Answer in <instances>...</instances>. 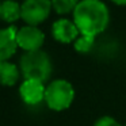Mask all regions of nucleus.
<instances>
[{"mask_svg": "<svg viewBox=\"0 0 126 126\" xmlns=\"http://www.w3.org/2000/svg\"><path fill=\"white\" fill-rule=\"evenodd\" d=\"M75 99V88L68 80L56 79L46 85L45 103L53 111H64L69 109Z\"/></svg>", "mask_w": 126, "mask_h": 126, "instance_id": "obj_3", "label": "nucleus"}, {"mask_svg": "<svg viewBox=\"0 0 126 126\" xmlns=\"http://www.w3.org/2000/svg\"><path fill=\"white\" fill-rule=\"evenodd\" d=\"M22 19L29 26H38L47 19L52 11V0H25L22 4Z\"/></svg>", "mask_w": 126, "mask_h": 126, "instance_id": "obj_4", "label": "nucleus"}, {"mask_svg": "<svg viewBox=\"0 0 126 126\" xmlns=\"http://www.w3.org/2000/svg\"><path fill=\"white\" fill-rule=\"evenodd\" d=\"M19 68L25 80H38L42 83H46L50 79L53 71L52 60L44 50L26 52L20 57Z\"/></svg>", "mask_w": 126, "mask_h": 126, "instance_id": "obj_2", "label": "nucleus"}, {"mask_svg": "<svg viewBox=\"0 0 126 126\" xmlns=\"http://www.w3.org/2000/svg\"><path fill=\"white\" fill-rule=\"evenodd\" d=\"M19 80V68L10 61L0 63V84L12 87Z\"/></svg>", "mask_w": 126, "mask_h": 126, "instance_id": "obj_10", "label": "nucleus"}, {"mask_svg": "<svg viewBox=\"0 0 126 126\" xmlns=\"http://www.w3.org/2000/svg\"><path fill=\"white\" fill-rule=\"evenodd\" d=\"M45 42V34L37 26H23L18 29L16 33V44L18 47L23 49L25 52H35L41 50Z\"/></svg>", "mask_w": 126, "mask_h": 126, "instance_id": "obj_5", "label": "nucleus"}, {"mask_svg": "<svg viewBox=\"0 0 126 126\" xmlns=\"http://www.w3.org/2000/svg\"><path fill=\"white\" fill-rule=\"evenodd\" d=\"M111 1L117 6H126V0H111Z\"/></svg>", "mask_w": 126, "mask_h": 126, "instance_id": "obj_14", "label": "nucleus"}, {"mask_svg": "<svg viewBox=\"0 0 126 126\" xmlns=\"http://www.w3.org/2000/svg\"><path fill=\"white\" fill-rule=\"evenodd\" d=\"M94 44H95V38H91V37H85V35H80L79 38L75 41L73 46L75 50L79 53H87L92 49Z\"/></svg>", "mask_w": 126, "mask_h": 126, "instance_id": "obj_12", "label": "nucleus"}, {"mask_svg": "<svg viewBox=\"0 0 126 126\" xmlns=\"http://www.w3.org/2000/svg\"><path fill=\"white\" fill-rule=\"evenodd\" d=\"M94 126H122L121 122H118L114 117L110 115H103V117L98 118L94 123Z\"/></svg>", "mask_w": 126, "mask_h": 126, "instance_id": "obj_13", "label": "nucleus"}, {"mask_svg": "<svg viewBox=\"0 0 126 126\" xmlns=\"http://www.w3.org/2000/svg\"><path fill=\"white\" fill-rule=\"evenodd\" d=\"M52 35L56 41L61 44H75V41L80 37V31L73 20L63 18L52 25Z\"/></svg>", "mask_w": 126, "mask_h": 126, "instance_id": "obj_7", "label": "nucleus"}, {"mask_svg": "<svg viewBox=\"0 0 126 126\" xmlns=\"http://www.w3.org/2000/svg\"><path fill=\"white\" fill-rule=\"evenodd\" d=\"M0 4H1V3H0Z\"/></svg>", "mask_w": 126, "mask_h": 126, "instance_id": "obj_15", "label": "nucleus"}, {"mask_svg": "<svg viewBox=\"0 0 126 126\" xmlns=\"http://www.w3.org/2000/svg\"><path fill=\"white\" fill-rule=\"evenodd\" d=\"M0 18L7 23L22 19V6L15 0H4L0 4Z\"/></svg>", "mask_w": 126, "mask_h": 126, "instance_id": "obj_9", "label": "nucleus"}, {"mask_svg": "<svg viewBox=\"0 0 126 126\" xmlns=\"http://www.w3.org/2000/svg\"><path fill=\"white\" fill-rule=\"evenodd\" d=\"M18 29L10 26L7 29H0V63L8 61L18 49L16 44Z\"/></svg>", "mask_w": 126, "mask_h": 126, "instance_id": "obj_8", "label": "nucleus"}, {"mask_svg": "<svg viewBox=\"0 0 126 126\" xmlns=\"http://www.w3.org/2000/svg\"><path fill=\"white\" fill-rule=\"evenodd\" d=\"M125 126H126V125H125Z\"/></svg>", "mask_w": 126, "mask_h": 126, "instance_id": "obj_16", "label": "nucleus"}, {"mask_svg": "<svg viewBox=\"0 0 126 126\" xmlns=\"http://www.w3.org/2000/svg\"><path fill=\"white\" fill-rule=\"evenodd\" d=\"M73 22L80 35L96 38L109 26L110 11L100 0H80L73 11Z\"/></svg>", "mask_w": 126, "mask_h": 126, "instance_id": "obj_1", "label": "nucleus"}, {"mask_svg": "<svg viewBox=\"0 0 126 126\" xmlns=\"http://www.w3.org/2000/svg\"><path fill=\"white\" fill-rule=\"evenodd\" d=\"M45 83L38 80H23L19 87V95L26 104L37 106L41 102H45Z\"/></svg>", "mask_w": 126, "mask_h": 126, "instance_id": "obj_6", "label": "nucleus"}, {"mask_svg": "<svg viewBox=\"0 0 126 126\" xmlns=\"http://www.w3.org/2000/svg\"><path fill=\"white\" fill-rule=\"evenodd\" d=\"M79 1L80 0H52V8L58 15H66L71 12L73 14Z\"/></svg>", "mask_w": 126, "mask_h": 126, "instance_id": "obj_11", "label": "nucleus"}]
</instances>
